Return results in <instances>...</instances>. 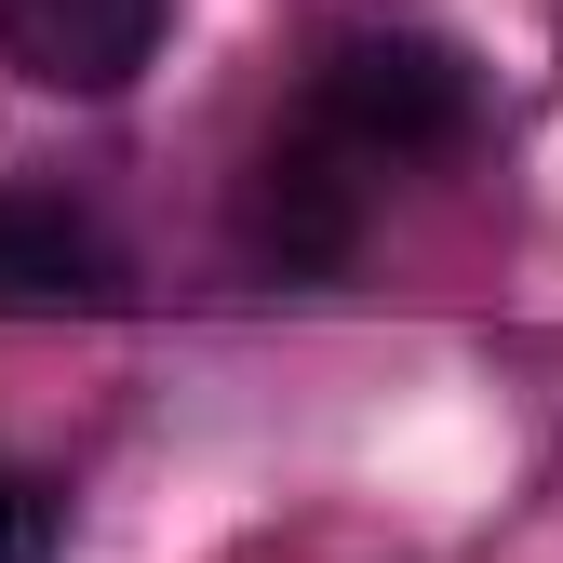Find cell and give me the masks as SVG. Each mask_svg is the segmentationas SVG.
Instances as JSON below:
<instances>
[{
	"label": "cell",
	"mask_w": 563,
	"mask_h": 563,
	"mask_svg": "<svg viewBox=\"0 0 563 563\" xmlns=\"http://www.w3.org/2000/svg\"><path fill=\"white\" fill-rule=\"evenodd\" d=\"M229 229H242V268H268V282H335L349 255H363V229H376V188L349 175L335 148H309V134L282 121L268 148L242 162Z\"/></svg>",
	"instance_id": "7a4b0ae2"
},
{
	"label": "cell",
	"mask_w": 563,
	"mask_h": 563,
	"mask_svg": "<svg viewBox=\"0 0 563 563\" xmlns=\"http://www.w3.org/2000/svg\"><path fill=\"white\" fill-rule=\"evenodd\" d=\"M296 134L309 148H335L349 175H416V162H443L483 134V81H470V54L430 41V27H349L322 41L309 67V95H296Z\"/></svg>",
	"instance_id": "6da1fadb"
},
{
	"label": "cell",
	"mask_w": 563,
	"mask_h": 563,
	"mask_svg": "<svg viewBox=\"0 0 563 563\" xmlns=\"http://www.w3.org/2000/svg\"><path fill=\"white\" fill-rule=\"evenodd\" d=\"M162 14L175 0H0V54L41 95H121L162 54Z\"/></svg>",
	"instance_id": "277c9868"
},
{
	"label": "cell",
	"mask_w": 563,
	"mask_h": 563,
	"mask_svg": "<svg viewBox=\"0 0 563 563\" xmlns=\"http://www.w3.org/2000/svg\"><path fill=\"white\" fill-rule=\"evenodd\" d=\"M0 563H54V483H27L0 456Z\"/></svg>",
	"instance_id": "5b68a950"
},
{
	"label": "cell",
	"mask_w": 563,
	"mask_h": 563,
	"mask_svg": "<svg viewBox=\"0 0 563 563\" xmlns=\"http://www.w3.org/2000/svg\"><path fill=\"white\" fill-rule=\"evenodd\" d=\"M121 296L134 268L67 188H0V322H108Z\"/></svg>",
	"instance_id": "3957f363"
}]
</instances>
